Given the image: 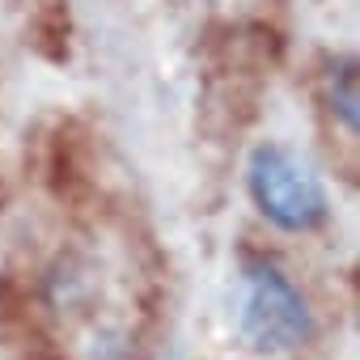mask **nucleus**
<instances>
[{
    "label": "nucleus",
    "instance_id": "f257e3e1",
    "mask_svg": "<svg viewBox=\"0 0 360 360\" xmlns=\"http://www.w3.org/2000/svg\"><path fill=\"white\" fill-rule=\"evenodd\" d=\"M238 335L259 356L297 352L314 339V314L301 288L271 263L250 259L242 267V301H238Z\"/></svg>",
    "mask_w": 360,
    "mask_h": 360
},
{
    "label": "nucleus",
    "instance_id": "f03ea898",
    "mask_svg": "<svg viewBox=\"0 0 360 360\" xmlns=\"http://www.w3.org/2000/svg\"><path fill=\"white\" fill-rule=\"evenodd\" d=\"M246 187L255 208L284 233H309L326 221V187L305 157H297L280 140H263L250 148Z\"/></svg>",
    "mask_w": 360,
    "mask_h": 360
},
{
    "label": "nucleus",
    "instance_id": "7ed1b4c3",
    "mask_svg": "<svg viewBox=\"0 0 360 360\" xmlns=\"http://www.w3.org/2000/svg\"><path fill=\"white\" fill-rule=\"evenodd\" d=\"M326 98H330V110L339 115V123L347 131H356V123H360V94H356V64L352 60H339L326 72Z\"/></svg>",
    "mask_w": 360,
    "mask_h": 360
}]
</instances>
